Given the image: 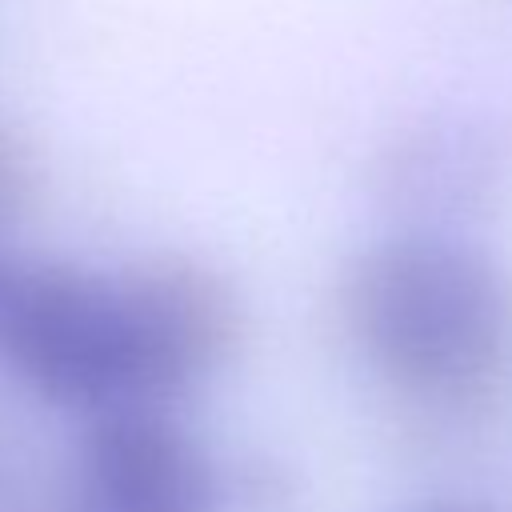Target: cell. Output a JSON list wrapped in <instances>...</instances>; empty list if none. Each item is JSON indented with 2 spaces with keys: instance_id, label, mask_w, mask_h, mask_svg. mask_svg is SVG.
<instances>
[{
  "instance_id": "3957f363",
  "label": "cell",
  "mask_w": 512,
  "mask_h": 512,
  "mask_svg": "<svg viewBox=\"0 0 512 512\" xmlns=\"http://www.w3.org/2000/svg\"><path fill=\"white\" fill-rule=\"evenodd\" d=\"M124 348L128 408H168L204 380L240 340V296L220 268L188 252H152L112 276Z\"/></svg>"
},
{
  "instance_id": "9c48e42d",
  "label": "cell",
  "mask_w": 512,
  "mask_h": 512,
  "mask_svg": "<svg viewBox=\"0 0 512 512\" xmlns=\"http://www.w3.org/2000/svg\"><path fill=\"white\" fill-rule=\"evenodd\" d=\"M72 512H92V508H88V504H80V508H72Z\"/></svg>"
},
{
  "instance_id": "52a82bcc",
  "label": "cell",
  "mask_w": 512,
  "mask_h": 512,
  "mask_svg": "<svg viewBox=\"0 0 512 512\" xmlns=\"http://www.w3.org/2000/svg\"><path fill=\"white\" fill-rule=\"evenodd\" d=\"M32 188H36L32 156L8 128H0V228H8L24 212Z\"/></svg>"
},
{
  "instance_id": "8992f818",
  "label": "cell",
  "mask_w": 512,
  "mask_h": 512,
  "mask_svg": "<svg viewBox=\"0 0 512 512\" xmlns=\"http://www.w3.org/2000/svg\"><path fill=\"white\" fill-rule=\"evenodd\" d=\"M228 488H232V496L248 512H292L296 492H300V480L292 476L288 464L256 456V460L240 464V472L232 476V484H224V496H228Z\"/></svg>"
},
{
  "instance_id": "277c9868",
  "label": "cell",
  "mask_w": 512,
  "mask_h": 512,
  "mask_svg": "<svg viewBox=\"0 0 512 512\" xmlns=\"http://www.w3.org/2000/svg\"><path fill=\"white\" fill-rule=\"evenodd\" d=\"M80 468L92 512H220L224 504L216 464L168 408L92 416Z\"/></svg>"
},
{
  "instance_id": "5b68a950",
  "label": "cell",
  "mask_w": 512,
  "mask_h": 512,
  "mask_svg": "<svg viewBox=\"0 0 512 512\" xmlns=\"http://www.w3.org/2000/svg\"><path fill=\"white\" fill-rule=\"evenodd\" d=\"M500 144L464 120L436 116L396 128L376 156V188L408 212H464L500 184Z\"/></svg>"
},
{
  "instance_id": "6da1fadb",
  "label": "cell",
  "mask_w": 512,
  "mask_h": 512,
  "mask_svg": "<svg viewBox=\"0 0 512 512\" xmlns=\"http://www.w3.org/2000/svg\"><path fill=\"white\" fill-rule=\"evenodd\" d=\"M340 300L376 372L424 404L472 408L508 376L512 280L472 240L380 236L352 256Z\"/></svg>"
},
{
  "instance_id": "30bf717a",
  "label": "cell",
  "mask_w": 512,
  "mask_h": 512,
  "mask_svg": "<svg viewBox=\"0 0 512 512\" xmlns=\"http://www.w3.org/2000/svg\"><path fill=\"white\" fill-rule=\"evenodd\" d=\"M4 272H8V268H0V284H4Z\"/></svg>"
},
{
  "instance_id": "ba28073f",
  "label": "cell",
  "mask_w": 512,
  "mask_h": 512,
  "mask_svg": "<svg viewBox=\"0 0 512 512\" xmlns=\"http://www.w3.org/2000/svg\"><path fill=\"white\" fill-rule=\"evenodd\" d=\"M408 512H504V508L488 496H436V500L412 504Z\"/></svg>"
},
{
  "instance_id": "7a4b0ae2",
  "label": "cell",
  "mask_w": 512,
  "mask_h": 512,
  "mask_svg": "<svg viewBox=\"0 0 512 512\" xmlns=\"http://www.w3.org/2000/svg\"><path fill=\"white\" fill-rule=\"evenodd\" d=\"M0 352L28 392L88 416L128 408V348L112 280L28 264L0 284Z\"/></svg>"
}]
</instances>
